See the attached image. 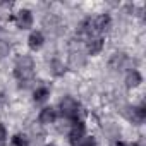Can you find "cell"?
Returning <instances> with one entry per match:
<instances>
[{"instance_id": "cell-1", "label": "cell", "mask_w": 146, "mask_h": 146, "mask_svg": "<svg viewBox=\"0 0 146 146\" xmlns=\"http://www.w3.org/2000/svg\"><path fill=\"white\" fill-rule=\"evenodd\" d=\"M14 76L16 79L19 81V84L23 86H28L33 78H35V62L29 55H21L17 57L16 60V65H14Z\"/></svg>"}, {"instance_id": "cell-2", "label": "cell", "mask_w": 146, "mask_h": 146, "mask_svg": "<svg viewBox=\"0 0 146 146\" xmlns=\"http://www.w3.org/2000/svg\"><path fill=\"white\" fill-rule=\"evenodd\" d=\"M58 112L62 117H65L67 120H79V113H81V105L76 98L72 96H64L58 103Z\"/></svg>"}, {"instance_id": "cell-3", "label": "cell", "mask_w": 146, "mask_h": 146, "mask_svg": "<svg viewBox=\"0 0 146 146\" xmlns=\"http://www.w3.org/2000/svg\"><path fill=\"white\" fill-rule=\"evenodd\" d=\"M84 136H86L84 122L83 120H74L72 125H70V131H69V143H70V146H78Z\"/></svg>"}, {"instance_id": "cell-4", "label": "cell", "mask_w": 146, "mask_h": 146, "mask_svg": "<svg viewBox=\"0 0 146 146\" xmlns=\"http://www.w3.org/2000/svg\"><path fill=\"white\" fill-rule=\"evenodd\" d=\"M14 23L19 29H29L33 26V12L29 9H21L14 16Z\"/></svg>"}, {"instance_id": "cell-5", "label": "cell", "mask_w": 146, "mask_h": 146, "mask_svg": "<svg viewBox=\"0 0 146 146\" xmlns=\"http://www.w3.org/2000/svg\"><path fill=\"white\" fill-rule=\"evenodd\" d=\"M103 36L102 35H93L90 38H86V48L90 55H98L103 50Z\"/></svg>"}, {"instance_id": "cell-6", "label": "cell", "mask_w": 146, "mask_h": 146, "mask_svg": "<svg viewBox=\"0 0 146 146\" xmlns=\"http://www.w3.org/2000/svg\"><path fill=\"white\" fill-rule=\"evenodd\" d=\"M110 26H112V17H110L108 14H100L98 17L93 19V29H95L96 35L105 33Z\"/></svg>"}, {"instance_id": "cell-7", "label": "cell", "mask_w": 146, "mask_h": 146, "mask_svg": "<svg viewBox=\"0 0 146 146\" xmlns=\"http://www.w3.org/2000/svg\"><path fill=\"white\" fill-rule=\"evenodd\" d=\"M58 117V112L53 108V107H45L41 108L40 115H38V122L43 124V125H48V124H53Z\"/></svg>"}, {"instance_id": "cell-8", "label": "cell", "mask_w": 146, "mask_h": 146, "mask_svg": "<svg viewBox=\"0 0 146 146\" xmlns=\"http://www.w3.org/2000/svg\"><path fill=\"white\" fill-rule=\"evenodd\" d=\"M43 43H45V36H43L41 31L35 29V31L29 33V36H28V46H29V50L36 52V50H40L43 46Z\"/></svg>"}, {"instance_id": "cell-9", "label": "cell", "mask_w": 146, "mask_h": 146, "mask_svg": "<svg viewBox=\"0 0 146 146\" xmlns=\"http://www.w3.org/2000/svg\"><path fill=\"white\" fill-rule=\"evenodd\" d=\"M141 83H143V76H141L139 70L132 69L127 72V76H125V86L127 88H137Z\"/></svg>"}, {"instance_id": "cell-10", "label": "cell", "mask_w": 146, "mask_h": 146, "mask_svg": "<svg viewBox=\"0 0 146 146\" xmlns=\"http://www.w3.org/2000/svg\"><path fill=\"white\" fill-rule=\"evenodd\" d=\"M131 119H132V122H136V124H143V122H144V119H146V107H144V103H141V105H137V107H132V115H131Z\"/></svg>"}, {"instance_id": "cell-11", "label": "cell", "mask_w": 146, "mask_h": 146, "mask_svg": "<svg viewBox=\"0 0 146 146\" xmlns=\"http://www.w3.org/2000/svg\"><path fill=\"white\" fill-rule=\"evenodd\" d=\"M48 96H50V90H48L46 86H40V88H36L35 93H33V100H35L36 103H43V102H46Z\"/></svg>"}, {"instance_id": "cell-12", "label": "cell", "mask_w": 146, "mask_h": 146, "mask_svg": "<svg viewBox=\"0 0 146 146\" xmlns=\"http://www.w3.org/2000/svg\"><path fill=\"white\" fill-rule=\"evenodd\" d=\"M127 62V57H125V53H113V57L110 58V67H113V69H122L124 67V64Z\"/></svg>"}, {"instance_id": "cell-13", "label": "cell", "mask_w": 146, "mask_h": 146, "mask_svg": "<svg viewBox=\"0 0 146 146\" xmlns=\"http://www.w3.org/2000/svg\"><path fill=\"white\" fill-rule=\"evenodd\" d=\"M11 146H28V139L24 134H16L11 137Z\"/></svg>"}, {"instance_id": "cell-14", "label": "cell", "mask_w": 146, "mask_h": 146, "mask_svg": "<svg viewBox=\"0 0 146 146\" xmlns=\"http://www.w3.org/2000/svg\"><path fill=\"white\" fill-rule=\"evenodd\" d=\"M7 137H9L7 129H5V125L2 122H0V146H7Z\"/></svg>"}, {"instance_id": "cell-15", "label": "cell", "mask_w": 146, "mask_h": 146, "mask_svg": "<svg viewBox=\"0 0 146 146\" xmlns=\"http://www.w3.org/2000/svg\"><path fill=\"white\" fill-rule=\"evenodd\" d=\"M78 146H96V139L93 136H84Z\"/></svg>"}, {"instance_id": "cell-16", "label": "cell", "mask_w": 146, "mask_h": 146, "mask_svg": "<svg viewBox=\"0 0 146 146\" xmlns=\"http://www.w3.org/2000/svg\"><path fill=\"white\" fill-rule=\"evenodd\" d=\"M7 52H9V46L4 43V41H0V57H4V55H7Z\"/></svg>"}, {"instance_id": "cell-17", "label": "cell", "mask_w": 146, "mask_h": 146, "mask_svg": "<svg viewBox=\"0 0 146 146\" xmlns=\"http://www.w3.org/2000/svg\"><path fill=\"white\" fill-rule=\"evenodd\" d=\"M115 146H139V143H122V141H119Z\"/></svg>"}, {"instance_id": "cell-18", "label": "cell", "mask_w": 146, "mask_h": 146, "mask_svg": "<svg viewBox=\"0 0 146 146\" xmlns=\"http://www.w3.org/2000/svg\"><path fill=\"white\" fill-rule=\"evenodd\" d=\"M45 146H57V144H53V143H50V144H45Z\"/></svg>"}]
</instances>
